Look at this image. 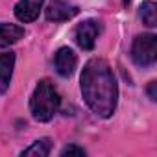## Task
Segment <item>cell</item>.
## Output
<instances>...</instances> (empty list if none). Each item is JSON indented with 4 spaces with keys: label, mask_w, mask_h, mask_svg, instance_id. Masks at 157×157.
Returning <instances> with one entry per match:
<instances>
[{
    "label": "cell",
    "mask_w": 157,
    "mask_h": 157,
    "mask_svg": "<svg viewBox=\"0 0 157 157\" xmlns=\"http://www.w3.org/2000/svg\"><path fill=\"white\" fill-rule=\"evenodd\" d=\"M82 94L87 107L100 118L115 115L118 104V85L111 65L102 57H93L82 70Z\"/></svg>",
    "instance_id": "1"
},
{
    "label": "cell",
    "mask_w": 157,
    "mask_h": 157,
    "mask_svg": "<svg viewBox=\"0 0 157 157\" xmlns=\"http://www.w3.org/2000/svg\"><path fill=\"white\" fill-rule=\"evenodd\" d=\"M61 96L50 80H41L30 98V113L37 122H50L59 111Z\"/></svg>",
    "instance_id": "2"
},
{
    "label": "cell",
    "mask_w": 157,
    "mask_h": 157,
    "mask_svg": "<svg viewBox=\"0 0 157 157\" xmlns=\"http://www.w3.org/2000/svg\"><path fill=\"white\" fill-rule=\"evenodd\" d=\"M131 59L137 67H153L157 61V37L153 33L137 35L131 44Z\"/></svg>",
    "instance_id": "3"
},
{
    "label": "cell",
    "mask_w": 157,
    "mask_h": 157,
    "mask_svg": "<svg viewBox=\"0 0 157 157\" xmlns=\"http://www.w3.org/2000/svg\"><path fill=\"white\" fill-rule=\"evenodd\" d=\"M102 32V22L96 19H87L83 22H80L74 30V41L82 50H93L96 44V39Z\"/></svg>",
    "instance_id": "4"
},
{
    "label": "cell",
    "mask_w": 157,
    "mask_h": 157,
    "mask_svg": "<svg viewBox=\"0 0 157 157\" xmlns=\"http://www.w3.org/2000/svg\"><path fill=\"white\" fill-rule=\"evenodd\" d=\"M80 13V8L68 0H52L44 10V17L50 22H67Z\"/></svg>",
    "instance_id": "5"
},
{
    "label": "cell",
    "mask_w": 157,
    "mask_h": 157,
    "mask_svg": "<svg viewBox=\"0 0 157 157\" xmlns=\"http://www.w3.org/2000/svg\"><path fill=\"white\" fill-rule=\"evenodd\" d=\"M76 65H78V57H76V54H74L72 48L61 46L56 52V56H54V67H56V72L61 78H70L72 72L76 70Z\"/></svg>",
    "instance_id": "6"
},
{
    "label": "cell",
    "mask_w": 157,
    "mask_h": 157,
    "mask_svg": "<svg viewBox=\"0 0 157 157\" xmlns=\"http://www.w3.org/2000/svg\"><path fill=\"white\" fill-rule=\"evenodd\" d=\"M43 4H44V0H19L15 4V17L24 24L33 22L41 13Z\"/></svg>",
    "instance_id": "7"
},
{
    "label": "cell",
    "mask_w": 157,
    "mask_h": 157,
    "mask_svg": "<svg viewBox=\"0 0 157 157\" xmlns=\"http://www.w3.org/2000/svg\"><path fill=\"white\" fill-rule=\"evenodd\" d=\"M15 68V54L2 52L0 54V94H6L11 83V76Z\"/></svg>",
    "instance_id": "8"
},
{
    "label": "cell",
    "mask_w": 157,
    "mask_h": 157,
    "mask_svg": "<svg viewBox=\"0 0 157 157\" xmlns=\"http://www.w3.org/2000/svg\"><path fill=\"white\" fill-rule=\"evenodd\" d=\"M22 37H24V28L22 26L0 22V50L19 43Z\"/></svg>",
    "instance_id": "9"
},
{
    "label": "cell",
    "mask_w": 157,
    "mask_h": 157,
    "mask_svg": "<svg viewBox=\"0 0 157 157\" xmlns=\"http://www.w3.org/2000/svg\"><path fill=\"white\" fill-rule=\"evenodd\" d=\"M139 17L142 19V22L148 28H155L157 26V11H155V2H153V0H146V2H142V6L139 10Z\"/></svg>",
    "instance_id": "10"
},
{
    "label": "cell",
    "mask_w": 157,
    "mask_h": 157,
    "mask_svg": "<svg viewBox=\"0 0 157 157\" xmlns=\"http://www.w3.org/2000/svg\"><path fill=\"white\" fill-rule=\"evenodd\" d=\"M52 151V140L50 139H39L35 140L30 148L22 150L21 155H37V157H46Z\"/></svg>",
    "instance_id": "11"
},
{
    "label": "cell",
    "mask_w": 157,
    "mask_h": 157,
    "mask_svg": "<svg viewBox=\"0 0 157 157\" xmlns=\"http://www.w3.org/2000/svg\"><path fill=\"white\" fill-rule=\"evenodd\" d=\"M59 155H85V150L82 148V146H76V144H68V146H65L61 151H59Z\"/></svg>",
    "instance_id": "12"
},
{
    "label": "cell",
    "mask_w": 157,
    "mask_h": 157,
    "mask_svg": "<svg viewBox=\"0 0 157 157\" xmlns=\"http://www.w3.org/2000/svg\"><path fill=\"white\" fill-rule=\"evenodd\" d=\"M155 82H150V87H148V96H150V100L151 102H155L157 100V96H155Z\"/></svg>",
    "instance_id": "13"
}]
</instances>
